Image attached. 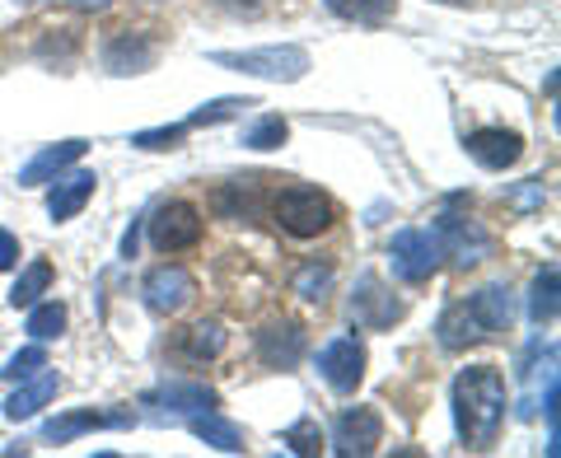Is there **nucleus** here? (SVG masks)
Returning <instances> with one entry per match:
<instances>
[{"mask_svg": "<svg viewBox=\"0 0 561 458\" xmlns=\"http://www.w3.org/2000/svg\"><path fill=\"white\" fill-rule=\"evenodd\" d=\"M505 408H511V398H505L501 369H491V365L459 369V379H454V426H459V439L468 449L496 445Z\"/></svg>", "mask_w": 561, "mask_h": 458, "instance_id": "nucleus-1", "label": "nucleus"}, {"mask_svg": "<svg viewBox=\"0 0 561 458\" xmlns=\"http://www.w3.org/2000/svg\"><path fill=\"white\" fill-rule=\"evenodd\" d=\"M379 439H383V416L375 408H346L332 421V454H342V458L375 454Z\"/></svg>", "mask_w": 561, "mask_h": 458, "instance_id": "nucleus-8", "label": "nucleus"}, {"mask_svg": "<svg viewBox=\"0 0 561 458\" xmlns=\"http://www.w3.org/2000/svg\"><path fill=\"white\" fill-rule=\"evenodd\" d=\"M305 346H309V332L300 319H276L257 332V360L267 369H295L305 360Z\"/></svg>", "mask_w": 561, "mask_h": 458, "instance_id": "nucleus-9", "label": "nucleus"}, {"mask_svg": "<svg viewBox=\"0 0 561 458\" xmlns=\"http://www.w3.org/2000/svg\"><path fill=\"white\" fill-rule=\"evenodd\" d=\"M140 295H146V305H150L154 313L173 319V313H183L192 299H197V280H192V272L179 267V262H164V267H154V272L146 276Z\"/></svg>", "mask_w": 561, "mask_h": 458, "instance_id": "nucleus-7", "label": "nucleus"}, {"mask_svg": "<svg viewBox=\"0 0 561 458\" xmlns=\"http://www.w3.org/2000/svg\"><path fill=\"white\" fill-rule=\"evenodd\" d=\"M463 146L482 169H511V164H519V154H524V136L505 131V127H478Z\"/></svg>", "mask_w": 561, "mask_h": 458, "instance_id": "nucleus-12", "label": "nucleus"}, {"mask_svg": "<svg viewBox=\"0 0 561 458\" xmlns=\"http://www.w3.org/2000/svg\"><path fill=\"white\" fill-rule=\"evenodd\" d=\"M183 351H187V360H216L225 351V328L216 319H202L197 328H187Z\"/></svg>", "mask_w": 561, "mask_h": 458, "instance_id": "nucleus-25", "label": "nucleus"}, {"mask_svg": "<svg viewBox=\"0 0 561 458\" xmlns=\"http://www.w3.org/2000/svg\"><path fill=\"white\" fill-rule=\"evenodd\" d=\"M328 290H332V267L328 262H309V267L295 272V295L309 299V305H323Z\"/></svg>", "mask_w": 561, "mask_h": 458, "instance_id": "nucleus-26", "label": "nucleus"}, {"mask_svg": "<svg viewBox=\"0 0 561 458\" xmlns=\"http://www.w3.org/2000/svg\"><path fill=\"white\" fill-rule=\"evenodd\" d=\"M435 234H440V249L459 272L491 257V234L472 216H440V229H435Z\"/></svg>", "mask_w": 561, "mask_h": 458, "instance_id": "nucleus-6", "label": "nucleus"}, {"mask_svg": "<svg viewBox=\"0 0 561 458\" xmlns=\"http://www.w3.org/2000/svg\"><path fill=\"white\" fill-rule=\"evenodd\" d=\"M103 61H108L113 76H140V70L154 66V43L146 33H117L108 51H103Z\"/></svg>", "mask_w": 561, "mask_h": 458, "instance_id": "nucleus-17", "label": "nucleus"}, {"mask_svg": "<svg viewBox=\"0 0 561 458\" xmlns=\"http://www.w3.org/2000/svg\"><path fill=\"white\" fill-rule=\"evenodd\" d=\"M131 412H94V408H84V412H66L57 421H47L43 426V439H57V445H70L76 435L84 431H117V426H131Z\"/></svg>", "mask_w": 561, "mask_h": 458, "instance_id": "nucleus-14", "label": "nucleus"}, {"mask_svg": "<svg viewBox=\"0 0 561 458\" xmlns=\"http://www.w3.org/2000/svg\"><path fill=\"white\" fill-rule=\"evenodd\" d=\"M94 173L90 169H76V173H57L51 179V192H47V216L57 220V225H66V220H76L80 210H84V202L94 197Z\"/></svg>", "mask_w": 561, "mask_h": 458, "instance_id": "nucleus-13", "label": "nucleus"}, {"mask_svg": "<svg viewBox=\"0 0 561 458\" xmlns=\"http://www.w3.org/2000/svg\"><path fill=\"white\" fill-rule=\"evenodd\" d=\"M70 5H76V10H108L113 0H70Z\"/></svg>", "mask_w": 561, "mask_h": 458, "instance_id": "nucleus-35", "label": "nucleus"}, {"mask_svg": "<svg viewBox=\"0 0 561 458\" xmlns=\"http://www.w3.org/2000/svg\"><path fill=\"white\" fill-rule=\"evenodd\" d=\"M272 216L290 239H319L337 220V206L319 187H280L272 202Z\"/></svg>", "mask_w": 561, "mask_h": 458, "instance_id": "nucleus-2", "label": "nucleus"}, {"mask_svg": "<svg viewBox=\"0 0 561 458\" xmlns=\"http://www.w3.org/2000/svg\"><path fill=\"white\" fill-rule=\"evenodd\" d=\"M84 160V140H61V146H47L43 154H33V160L20 169V187H43L51 183L57 173H66L70 164Z\"/></svg>", "mask_w": 561, "mask_h": 458, "instance_id": "nucleus-15", "label": "nucleus"}, {"mask_svg": "<svg viewBox=\"0 0 561 458\" xmlns=\"http://www.w3.org/2000/svg\"><path fill=\"white\" fill-rule=\"evenodd\" d=\"M24 5H33V0H24Z\"/></svg>", "mask_w": 561, "mask_h": 458, "instance_id": "nucleus-37", "label": "nucleus"}, {"mask_svg": "<svg viewBox=\"0 0 561 458\" xmlns=\"http://www.w3.org/2000/svg\"><path fill=\"white\" fill-rule=\"evenodd\" d=\"M440 234L435 229H398L393 243H389V267L398 280H408V286H421V280H431L435 267H440Z\"/></svg>", "mask_w": 561, "mask_h": 458, "instance_id": "nucleus-4", "label": "nucleus"}, {"mask_svg": "<svg viewBox=\"0 0 561 458\" xmlns=\"http://www.w3.org/2000/svg\"><path fill=\"white\" fill-rule=\"evenodd\" d=\"M286 445H290L295 454H319V449H323L319 421H313V416H300V421H295V426L286 431Z\"/></svg>", "mask_w": 561, "mask_h": 458, "instance_id": "nucleus-31", "label": "nucleus"}, {"mask_svg": "<svg viewBox=\"0 0 561 458\" xmlns=\"http://www.w3.org/2000/svg\"><path fill=\"white\" fill-rule=\"evenodd\" d=\"M20 383H24V379H20ZM57 389H61V375H57V369H47V365H43V375H38V379L28 375L24 389L5 402V416H10V421H28V416H38V412L47 408V402L57 398Z\"/></svg>", "mask_w": 561, "mask_h": 458, "instance_id": "nucleus-18", "label": "nucleus"}, {"mask_svg": "<svg viewBox=\"0 0 561 458\" xmlns=\"http://www.w3.org/2000/svg\"><path fill=\"white\" fill-rule=\"evenodd\" d=\"M319 375L328 379L332 393H356V383L365 379V346H360V337H332L319 351Z\"/></svg>", "mask_w": 561, "mask_h": 458, "instance_id": "nucleus-10", "label": "nucleus"}, {"mask_svg": "<svg viewBox=\"0 0 561 458\" xmlns=\"http://www.w3.org/2000/svg\"><path fill=\"white\" fill-rule=\"evenodd\" d=\"M202 229H206L202 210L192 202H164L150 220V243L160 253H183V249H197L202 243Z\"/></svg>", "mask_w": 561, "mask_h": 458, "instance_id": "nucleus-5", "label": "nucleus"}, {"mask_svg": "<svg viewBox=\"0 0 561 458\" xmlns=\"http://www.w3.org/2000/svg\"><path fill=\"white\" fill-rule=\"evenodd\" d=\"M43 365H47V351H43V346H24V351H14V356L5 360V369H0V375L20 383V379H28V375H38Z\"/></svg>", "mask_w": 561, "mask_h": 458, "instance_id": "nucleus-30", "label": "nucleus"}, {"mask_svg": "<svg viewBox=\"0 0 561 458\" xmlns=\"http://www.w3.org/2000/svg\"><path fill=\"white\" fill-rule=\"evenodd\" d=\"M192 435H197L202 445L220 449V454H243V431L234 426V421H225V416H220L216 408L192 416Z\"/></svg>", "mask_w": 561, "mask_h": 458, "instance_id": "nucleus-20", "label": "nucleus"}, {"mask_svg": "<svg viewBox=\"0 0 561 458\" xmlns=\"http://www.w3.org/2000/svg\"><path fill=\"white\" fill-rule=\"evenodd\" d=\"M243 108H257L253 99H216V103H202L197 113H192L183 127L192 131V127H216V122H230V117H239Z\"/></svg>", "mask_w": 561, "mask_h": 458, "instance_id": "nucleus-28", "label": "nucleus"}, {"mask_svg": "<svg viewBox=\"0 0 561 458\" xmlns=\"http://www.w3.org/2000/svg\"><path fill=\"white\" fill-rule=\"evenodd\" d=\"M28 332L38 342H51L66 332V309L57 305V299H47V305H28Z\"/></svg>", "mask_w": 561, "mask_h": 458, "instance_id": "nucleus-27", "label": "nucleus"}, {"mask_svg": "<svg viewBox=\"0 0 561 458\" xmlns=\"http://www.w3.org/2000/svg\"><path fill=\"white\" fill-rule=\"evenodd\" d=\"M468 309L478 313V323H482V332L491 337V332H511V323H515V295H511V286H482L478 295L468 299Z\"/></svg>", "mask_w": 561, "mask_h": 458, "instance_id": "nucleus-16", "label": "nucleus"}, {"mask_svg": "<svg viewBox=\"0 0 561 458\" xmlns=\"http://www.w3.org/2000/svg\"><path fill=\"white\" fill-rule=\"evenodd\" d=\"M435 332H440V346H445V351H468V346L486 342L478 313H472L468 305H449V309L440 313V328H435Z\"/></svg>", "mask_w": 561, "mask_h": 458, "instance_id": "nucleus-19", "label": "nucleus"}, {"mask_svg": "<svg viewBox=\"0 0 561 458\" xmlns=\"http://www.w3.org/2000/svg\"><path fill=\"white\" fill-rule=\"evenodd\" d=\"M286 136H290L286 117H257L249 127V136H243V146L249 150H276V146H286Z\"/></svg>", "mask_w": 561, "mask_h": 458, "instance_id": "nucleus-29", "label": "nucleus"}, {"mask_svg": "<svg viewBox=\"0 0 561 458\" xmlns=\"http://www.w3.org/2000/svg\"><path fill=\"white\" fill-rule=\"evenodd\" d=\"M51 286V262H43V257H33L28 267L20 272V280L10 286V305L14 309H28V305H38V295Z\"/></svg>", "mask_w": 561, "mask_h": 458, "instance_id": "nucleus-24", "label": "nucleus"}, {"mask_svg": "<svg viewBox=\"0 0 561 458\" xmlns=\"http://www.w3.org/2000/svg\"><path fill=\"white\" fill-rule=\"evenodd\" d=\"M519 210H534V206H542V183L538 179H529V183H524V192H515V197H511Z\"/></svg>", "mask_w": 561, "mask_h": 458, "instance_id": "nucleus-34", "label": "nucleus"}, {"mask_svg": "<svg viewBox=\"0 0 561 458\" xmlns=\"http://www.w3.org/2000/svg\"><path fill=\"white\" fill-rule=\"evenodd\" d=\"M351 319H356V328H393L402 319V305L383 290V280L365 272L356 280V295H351Z\"/></svg>", "mask_w": 561, "mask_h": 458, "instance_id": "nucleus-11", "label": "nucleus"}, {"mask_svg": "<svg viewBox=\"0 0 561 458\" xmlns=\"http://www.w3.org/2000/svg\"><path fill=\"white\" fill-rule=\"evenodd\" d=\"M146 402H164V408H173V412L197 416V412L216 408V389H206V383H164V389L146 393Z\"/></svg>", "mask_w": 561, "mask_h": 458, "instance_id": "nucleus-21", "label": "nucleus"}, {"mask_svg": "<svg viewBox=\"0 0 561 458\" xmlns=\"http://www.w3.org/2000/svg\"><path fill=\"white\" fill-rule=\"evenodd\" d=\"M216 61L243 70V76H257V80L295 84L309 70V51L295 43H280V47H253V51H216Z\"/></svg>", "mask_w": 561, "mask_h": 458, "instance_id": "nucleus-3", "label": "nucleus"}, {"mask_svg": "<svg viewBox=\"0 0 561 458\" xmlns=\"http://www.w3.org/2000/svg\"><path fill=\"white\" fill-rule=\"evenodd\" d=\"M323 5L337 14V20H346V24H365V28H379V24H389L393 14H398L393 0H323Z\"/></svg>", "mask_w": 561, "mask_h": 458, "instance_id": "nucleus-22", "label": "nucleus"}, {"mask_svg": "<svg viewBox=\"0 0 561 458\" xmlns=\"http://www.w3.org/2000/svg\"><path fill=\"white\" fill-rule=\"evenodd\" d=\"M187 136V127L179 122V127H154V131H136L131 136V146H140V150H173L179 140Z\"/></svg>", "mask_w": 561, "mask_h": 458, "instance_id": "nucleus-32", "label": "nucleus"}, {"mask_svg": "<svg viewBox=\"0 0 561 458\" xmlns=\"http://www.w3.org/2000/svg\"><path fill=\"white\" fill-rule=\"evenodd\" d=\"M440 5H478V0H440Z\"/></svg>", "mask_w": 561, "mask_h": 458, "instance_id": "nucleus-36", "label": "nucleus"}, {"mask_svg": "<svg viewBox=\"0 0 561 458\" xmlns=\"http://www.w3.org/2000/svg\"><path fill=\"white\" fill-rule=\"evenodd\" d=\"M529 319H534L538 328H548V323L557 319V262H548V267H538V276H534Z\"/></svg>", "mask_w": 561, "mask_h": 458, "instance_id": "nucleus-23", "label": "nucleus"}, {"mask_svg": "<svg viewBox=\"0 0 561 458\" xmlns=\"http://www.w3.org/2000/svg\"><path fill=\"white\" fill-rule=\"evenodd\" d=\"M14 262H20V239L10 229H0V272H10Z\"/></svg>", "mask_w": 561, "mask_h": 458, "instance_id": "nucleus-33", "label": "nucleus"}]
</instances>
